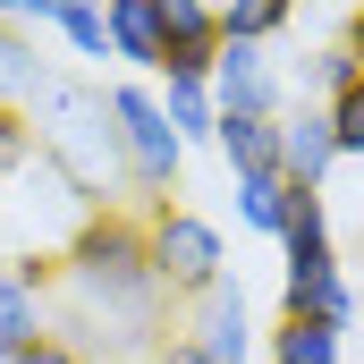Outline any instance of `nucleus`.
<instances>
[{
	"mask_svg": "<svg viewBox=\"0 0 364 364\" xmlns=\"http://www.w3.org/2000/svg\"><path fill=\"white\" fill-rule=\"evenodd\" d=\"M102 26H110V60H127L136 77H161V26H153V0H102Z\"/></svg>",
	"mask_w": 364,
	"mask_h": 364,
	"instance_id": "10",
	"label": "nucleus"
},
{
	"mask_svg": "<svg viewBox=\"0 0 364 364\" xmlns=\"http://www.w3.org/2000/svg\"><path fill=\"white\" fill-rule=\"evenodd\" d=\"M272 364H348V331H331V322H279Z\"/></svg>",
	"mask_w": 364,
	"mask_h": 364,
	"instance_id": "15",
	"label": "nucleus"
},
{
	"mask_svg": "<svg viewBox=\"0 0 364 364\" xmlns=\"http://www.w3.org/2000/svg\"><path fill=\"white\" fill-rule=\"evenodd\" d=\"M26 127H34V153L77 186V203L110 212V186L127 178V161H119V127H110L102 85H77V77L43 68V85L26 93Z\"/></svg>",
	"mask_w": 364,
	"mask_h": 364,
	"instance_id": "2",
	"label": "nucleus"
},
{
	"mask_svg": "<svg viewBox=\"0 0 364 364\" xmlns=\"http://www.w3.org/2000/svg\"><path fill=\"white\" fill-rule=\"evenodd\" d=\"M212 144H220L229 178H246V170H279V119H229V110H220Z\"/></svg>",
	"mask_w": 364,
	"mask_h": 364,
	"instance_id": "13",
	"label": "nucleus"
},
{
	"mask_svg": "<svg viewBox=\"0 0 364 364\" xmlns=\"http://www.w3.org/2000/svg\"><path fill=\"white\" fill-rule=\"evenodd\" d=\"M331 136H339V161H356V153H364V77L331 102Z\"/></svg>",
	"mask_w": 364,
	"mask_h": 364,
	"instance_id": "21",
	"label": "nucleus"
},
{
	"mask_svg": "<svg viewBox=\"0 0 364 364\" xmlns=\"http://www.w3.org/2000/svg\"><path fill=\"white\" fill-rule=\"evenodd\" d=\"M212 9H220V43H263L272 51L296 26V0H212Z\"/></svg>",
	"mask_w": 364,
	"mask_h": 364,
	"instance_id": "14",
	"label": "nucleus"
},
{
	"mask_svg": "<svg viewBox=\"0 0 364 364\" xmlns=\"http://www.w3.org/2000/svg\"><path fill=\"white\" fill-rule=\"evenodd\" d=\"M279 246H288V255H322V246H331V212H322V195H314V186H296V195H288Z\"/></svg>",
	"mask_w": 364,
	"mask_h": 364,
	"instance_id": "19",
	"label": "nucleus"
},
{
	"mask_svg": "<svg viewBox=\"0 0 364 364\" xmlns=\"http://www.w3.org/2000/svg\"><path fill=\"white\" fill-rule=\"evenodd\" d=\"M51 288L43 279H26L17 263H0V364L17 356V348H34L43 331H51V305H43Z\"/></svg>",
	"mask_w": 364,
	"mask_h": 364,
	"instance_id": "9",
	"label": "nucleus"
},
{
	"mask_svg": "<svg viewBox=\"0 0 364 364\" xmlns=\"http://www.w3.org/2000/svg\"><path fill=\"white\" fill-rule=\"evenodd\" d=\"M0 26H17V34L26 26H51V0H0Z\"/></svg>",
	"mask_w": 364,
	"mask_h": 364,
	"instance_id": "24",
	"label": "nucleus"
},
{
	"mask_svg": "<svg viewBox=\"0 0 364 364\" xmlns=\"http://www.w3.org/2000/svg\"><path fill=\"white\" fill-rule=\"evenodd\" d=\"M296 85H305V102H322V110H331V102H339V93L356 85V60H348V51H339V43H322V51H314V60H305V68H296Z\"/></svg>",
	"mask_w": 364,
	"mask_h": 364,
	"instance_id": "20",
	"label": "nucleus"
},
{
	"mask_svg": "<svg viewBox=\"0 0 364 364\" xmlns=\"http://www.w3.org/2000/svg\"><path fill=\"white\" fill-rule=\"evenodd\" d=\"M60 288H68V314L77 331L102 322L110 348H153L161 322H170V296L153 288V263H144V220L127 212H85L60 246Z\"/></svg>",
	"mask_w": 364,
	"mask_h": 364,
	"instance_id": "1",
	"label": "nucleus"
},
{
	"mask_svg": "<svg viewBox=\"0 0 364 364\" xmlns=\"http://www.w3.org/2000/svg\"><path fill=\"white\" fill-rule=\"evenodd\" d=\"M153 102H161V119H170V136H178V144H212V127H220L212 77H161Z\"/></svg>",
	"mask_w": 364,
	"mask_h": 364,
	"instance_id": "12",
	"label": "nucleus"
},
{
	"mask_svg": "<svg viewBox=\"0 0 364 364\" xmlns=\"http://www.w3.org/2000/svg\"><path fill=\"white\" fill-rule=\"evenodd\" d=\"M9 364H85V348H77V339H60V331H43L34 348H17Z\"/></svg>",
	"mask_w": 364,
	"mask_h": 364,
	"instance_id": "23",
	"label": "nucleus"
},
{
	"mask_svg": "<svg viewBox=\"0 0 364 364\" xmlns=\"http://www.w3.org/2000/svg\"><path fill=\"white\" fill-rule=\"evenodd\" d=\"M288 195H296V186L279 178V170H246V178H237V220H246L255 237H279V220H288Z\"/></svg>",
	"mask_w": 364,
	"mask_h": 364,
	"instance_id": "16",
	"label": "nucleus"
},
{
	"mask_svg": "<svg viewBox=\"0 0 364 364\" xmlns=\"http://www.w3.org/2000/svg\"><path fill=\"white\" fill-rule=\"evenodd\" d=\"M102 102H110V127H119V161H127V178H136V186H178L186 144L170 136L153 85H110Z\"/></svg>",
	"mask_w": 364,
	"mask_h": 364,
	"instance_id": "4",
	"label": "nucleus"
},
{
	"mask_svg": "<svg viewBox=\"0 0 364 364\" xmlns=\"http://www.w3.org/2000/svg\"><path fill=\"white\" fill-rule=\"evenodd\" d=\"M339 51L356 60V77H364V9H356V17H348V34H339Z\"/></svg>",
	"mask_w": 364,
	"mask_h": 364,
	"instance_id": "26",
	"label": "nucleus"
},
{
	"mask_svg": "<svg viewBox=\"0 0 364 364\" xmlns=\"http://www.w3.org/2000/svg\"><path fill=\"white\" fill-rule=\"evenodd\" d=\"M153 26H161L170 60H212L220 51V9L212 0H153Z\"/></svg>",
	"mask_w": 364,
	"mask_h": 364,
	"instance_id": "11",
	"label": "nucleus"
},
{
	"mask_svg": "<svg viewBox=\"0 0 364 364\" xmlns=\"http://www.w3.org/2000/svg\"><path fill=\"white\" fill-rule=\"evenodd\" d=\"M144 263H153V288H161L170 305H195V296H212V288L229 279V246H220V229H212L203 212L161 203V212L144 220Z\"/></svg>",
	"mask_w": 364,
	"mask_h": 364,
	"instance_id": "3",
	"label": "nucleus"
},
{
	"mask_svg": "<svg viewBox=\"0 0 364 364\" xmlns=\"http://www.w3.org/2000/svg\"><path fill=\"white\" fill-rule=\"evenodd\" d=\"M279 322H331V331L356 322V279L339 272V246L288 255V272H279Z\"/></svg>",
	"mask_w": 364,
	"mask_h": 364,
	"instance_id": "5",
	"label": "nucleus"
},
{
	"mask_svg": "<svg viewBox=\"0 0 364 364\" xmlns=\"http://www.w3.org/2000/svg\"><path fill=\"white\" fill-rule=\"evenodd\" d=\"M153 364H212V356H203L195 339H170V348H153Z\"/></svg>",
	"mask_w": 364,
	"mask_h": 364,
	"instance_id": "25",
	"label": "nucleus"
},
{
	"mask_svg": "<svg viewBox=\"0 0 364 364\" xmlns=\"http://www.w3.org/2000/svg\"><path fill=\"white\" fill-rule=\"evenodd\" d=\"M43 85V60L17 26H0V110H26V93Z\"/></svg>",
	"mask_w": 364,
	"mask_h": 364,
	"instance_id": "18",
	"label": "nucleus"
},
{
	"mask_svg": "<svg viewBox=\"0 0 364 364\" xmlns=\"http://www.w3.org/2000/svg\"><path fill=\"white\" fill-rule=\"evenodd\" d=\"M26 161H34V127H26V110H0V178Z\"/></svg>",
	"mask_w": 364,
	"mask_h": 364,
	"instance_id": "22",
	"label": "nucleus"
},
{
	"mask_svg": "<svg viewBox=\"0 0 364 364\" xmlns=\"http://www.w3.org/2000/svg\"><path fill=\"white\" fill-rule=\"evenodd\" d=\"M339 170V136H331V110L322 102H296V110H279V178L288 186H314Z\"/></svg>",
	"mask_w": 364,
	"mask_h": 364,
	"instance_id": "7",
	"label": "nucleus"
},
{
	"mask_svg": "<svg viewBox=\"0 0 364 364\" xmlns=\"http://www.w3.org/2000/svg\"><path fill=\"white\" fill-rule=\"evenodd\" d=\"M51 26L77 60H110V26H102V0H51Z\"/></svg>",
	"mask_w": 364,
	"mask_h": 364,
	"instance_id": "17",
	"label": "nucleus"
},
{
	"mask_svg": "<svg viewBox=\"0 0 364 364\" xmlns=\"http://www.w3.org/2000/svg\"><path fill=\"white\" fill-rule=\"evenodd\" d=\"M212 102H220L229 119H279L288 93H279L272 51H263V43H220V51H212Z\"/></svg>",
	"mask_w": 364,
	"mask_h": 364,
	"instance_id": "6",
	"label": "nucleus"
},
{
	"mask_svg": "<svg viewBox=\"0 0 364 364\" xmlns=\"http://www.w3.org/2000/svg\"><path fill=\"white\" fill-rule=\"evenodd\" d=\"M195 348L212 364H246L255 356V314H246V288L237 279H220L212 296H195V331H186Z\"/></svg>",
	"mask_w": 364,
	"mask_h": 364,
	"instance_id": "8",
	"label": "nucleus"
}]
</instances>
